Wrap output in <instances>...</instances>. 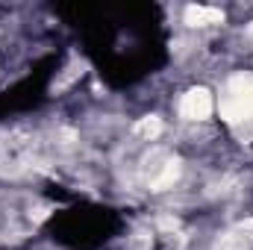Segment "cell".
Returning <instances> with one entry per match:
<instances>
[{
    "instance_id": "3957f363",
    "label": "cell",
    "mask_w": 253,
    "mask_h": 250,
    "mask_svg": "<svg viewBox=\"0 0 253 250\" xmlns=\"http://www.w3.org/2000/svg\"><path fill=\"white\" fill-rule=\"evenodd\" d=\"M224 15L218 12V9H206V6H191L189 12H186V21L194 24V27H206V24H218Z\"/></svg>"
},
{
    "instance_id": "277c9868",
    "label": "cell",
    "mask_w": 253,
    "mask_h": 250,
    "mask_svg": "<svg viewBox=\"0 0 253 250\" xmlns=\"http://www.w3.org/2000/svg\"><path fill=\"white\" fill-rule=\"evenodd\" d=\"M159 132H162V121L159 118H141L135 124V135H141V138H156Z\"/></svg>"
},
{
    "instance_id": "6da1fadb",
    "label": "cell",
    "mask_w": 253,
    "mask_h": 250,
    "mask_svg": "<svg viewBox=\"0 0 253 250\" xmlns=\"http://www.w3.org/2000/svg\"><path fill=\"white\" fill-rule=\"evenodd\" d=\"M221 112L227 121H251L253 118V77H233L221 103Z\"/></svg>"
},
{
    "instance_id": "7a4b0ae2",
    "label": "cell",
    "mask_w": 253,
    "mask_h": 250,
    "mask_svg": "<svg viewBox=\"0 0 253 250\" xmlns=\"http://www.w3.org/2000/svg\"><path fill=\"white\" fill-rule=\"evenodd\" d=\"M209 112H212V97H209V91L191 88L189 94H183V100H180V115H183V118H189V121H203V118H209Z\"/></svg>"
}]
</instances>
